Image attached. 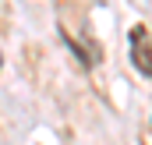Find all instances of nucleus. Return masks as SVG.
<instances>
[{
  "label": "nucleus",
  "mask_w": 152,
  "mask_h": 145,
  "mask_svg": "<svg viewBox=\"0 0 152 145\" xmlns=\"http://www.w3.org/2000/svg\"><path fill=\"white\" fill-rule=\"evenodd\" d=\"M127 42H131V64L138 67V74L152 78V32L145 25H134L127 32Z\"/></svg>",
  "instance_id": "f257e3e1"
},
{
  "label": "nucleus",
  "mask_w": 152,
  "mask_h": 145,
  "mask_svg": "<svg viewBox=\"0 0 152 145\" xmlns=\"http://www.w3.org/2000/svg\"><path fill=\"white\" fill-rule=\"evenodd\" d=\"M0 67H4V60H0Z\"/></svg>",
  "instance_id": "f03ea898"
}]
</instances>
